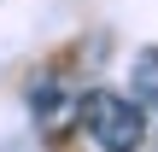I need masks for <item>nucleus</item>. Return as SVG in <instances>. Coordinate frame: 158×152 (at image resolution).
Returning a JSON list of instances; mask_svg holds the SVG:
<instances>
[{"mask_svg": "<svg viewBox=\"0 0 158 152\" xmlns=\"http://www.w3.org/2000/svg\"><path fill=\"white\" fill-rule=\"evenodd\" d=\"M129 94L141 105H158V47H141L129 64Z\"/></svg>", "mask_w": 158, "mask_h": 152, "instance_id": "nucleus-2", "label": "nucleus"}, {"mask_svg": "<svg viewBox=\"0 0 158 152\" xmlns=\"http://www.w3.org/2000/svg\"><path fill=\"white\" fill-rule=\"evenodd\" d=\"M76 123L100 152H147V141H152V123H147L135 94H106V88L82 94L76 100Z\"/></svg>", "mask_w": 158, "mask_h": 152, "instance_id": "nucleus-1", "label": "nucleus"}]
</instances>
